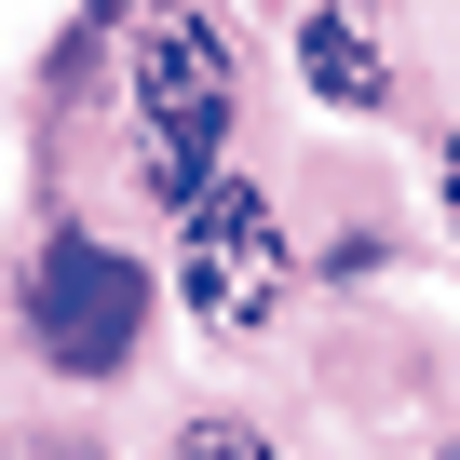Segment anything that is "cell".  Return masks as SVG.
<instances>
[{"label": "cell", "mask_w": 460, "mask_h": 460, "mask_svg": "<svg viewBox=\"0 0 460 460\" xmlns=\"http://www.w3.org/2000/svg\"><path fill=\"white\" fill-rule=\"evenodd\" d=\"M28 325H41V352L68 379H109L136 352V325H149V271L122 244H95V230H55L41 271H28Z\"/></svg>", "instance_id": "3"}, {"label": "cell", "mask_w": 460, "mask_h": 460, "mask_svg": "<svg viewBox=\"0 0 460 460\" xmlns=\"http://www.w3.org/2000/svg\"><path fill=\"white\" fill-rule=\"evenodd\" d=\"M285 285H298V244H285L271 190H258V176H203V190L176 203V298H190V325L258 339V325L285 312Z\"/></svg>", "instance_id": "2"}, {"label": "cell", "mask_w": 460, "mask_h": 460, "mask_svg": "<svg viewBox=\"0 0 460 460\" xmlns=\"http://www.w3.org/2000/svg\"><path fill=\"white\" fill-rule=\"evenodd\" d=\"M95 14H136V0H95Z\"/></svg>", "instance_id": "7"}, {"label": "cell", "mask_w": 460, "mask_h": 460, "mask_svg": "<svg viewBox=\"0 0 460 460\" xmlns=\"http://www.w3.org/2000/svg\"><path fill=\"white\" fill-rule=\"evenodd\" d=\"M176 460H271V433H244V420H190Z\"/></svg>", "instance_id": "5"}, {"label": "cell", "mask_w": 460, "mask_h": 460, "mask_svg": "<svg viewBox=\"0 0 460 460\" xmlns=\"http://www.w3.org/2000/svg\"><path fill=\"white\" fill-rule=\"evenodd\" d=\"M433 190H447V230H460V136L433 149Z\"/></svg>", "instance_id": "6"}, {"label": "cell", "mask_w": 460, "mask_h": 460, "mask_svg": "<svg viewBox=\"0 0 460 460\" xmlns=\"http://www.w3.org/2000/svg\"><path fill=\"white\" fill-rule=\"evenodd\" d=\"M230 95H244V68H230V28L217 0H136V41H122V122H136V190L190 203L230 149Z\"/></svg>", "instance_id": "1"}, {"label": "cell", "mask_w": 460, "mask_h": 460, "mask_svg": "<svg viewBox=\"0 0 460 460\" xmlns=\"http://www.w3.org/2000/svg\"><path fill=\"white\" fill-rule=\"evenodd\" d=\"M298 68H312V95H325V109H379V95H393V68H379V41H366L352 14H339V0H325V14L298 28Z\"/></svg>", "instance_id": "4"}]
</instances>
